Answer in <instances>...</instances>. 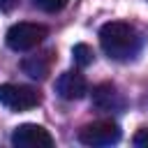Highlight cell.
<instances>
[{"instance_id": "cell-1", "label": "cell", "mask_w": 148, "mask_h": 148, "mask_svg": "<svg viewBox=\"0 0 148 148\" xmlns=\"http://www.w3.org/2000/svg\"><path fill=\"white\" fill-rule=\"evenodd\" d=\"M99 46L109 58L127 60V58L136 56V51L141 46V37L132 23L111 21L99 28Z\"/></svg>"}, {"instance_id": "cell-2", "label": "cell", "mask_w": 148, "mask_h": 148, "mask_svg": "<svg viewBox=\"0 0 148 148\" xmlns=\"http://www.w3.org/2000/svg\"><path fill=\"white\" fill-rule=\"evenodd\" d=\"M46 35H49L46 25L21 21V23H14L7 30V46L12 51H32L46 39Z\"/></svg>"}, {"instance_id": "cell-3", "label": "cell", "mask_w": 148, "mask_h": 148, "mask_svg": "<svg viewBox=\"0 0 148 148\" xmlns=\"http://www.w3.org/2000/svg\"><path fill=\"white\" fill-rule=\"evenodd\" d=\"M42 102V92L32 86L21 83H2L0 86V104L9 111H28Z\"/></svg>"}, {"instance_id": "cell-4", "label": "cell", "mask_w": 148, "mask_h": 148, "mask_svg": "<svg viewBox=\"0 0 148 148\" xmlns=\"http://www.w3.org/2000/svg\"><path fill=\"white\" fill-rule=\"evenodd\" d=\"M120 139V127L113 120H95L79 130V141L83 146H111Z\"/></svg>"}, {"instance_id": "cell-5", "label": "cell", "mask_w": 148, "mask_h": 148, "mask_svg": "<svg viewBox=\"0 0 148 148\" xmlns=\"http://www.w3.org/2000/svg\"><path fill=\"white\" fill-rule=\"evenodd\" d=\"M12 143L16 148H51L53 146V136L42 125L25 123V125H18L12 132Z\"/></svg>"}, {"instance_id": "cell-6", "label": "cell", "mask_w": 148, "mask_h": 148, "mask_svg": "<svg viewBox=\"0 0 148 148\" xmlns=\"http://www.w3.org/2000/svg\"><path fill=\"white\" fill-rule=\"evenodd\" d=\"M56 92L62 99H69V102L81 99L88 92V81L79 69H67L56 79Z\"/></svg>"}, {"instance_id": "cell-7", "label": "cell", "mask_w": 148, "mask_h": 148, "mask_svg": "<svg viewBox=\"0 0 148 148\" xmlns=\"http://www.w3.org/2000/svg\"><path fill=\"white\" fill-rule=\"evenodd\" d=\"M123 97L113 83H99L92 88V106L99 111H118L123 109Z\"/></svg>"}, {"instance_id": "cell-8", "label": "cell", "mask_w": 148, "mask_h": 148, "mask_svg": "<svg viewBox=\"0 0 148 148\" xmlns=\"http://www.w3.org/2000/svg\"><path fill=\"white\" fill-rule=\"evenodd\" d=\"M53 60H56L53 51L32 53V56H28V58L21 62V69H23V72H25L30 79H39V81H42V79H46V76H49Z\"/></svg>"}, {"instance_id": "cell-9", "label": "cell", "mask_w": 148, "mask_h": 148, "mask_svg": "<svg viewBox=\"0 0 148 148\" xmlns=\"http://www.w3.org/2000/svg\"><path fill=\"white\" fill-rule=\"evenodd\" d=\"M72 58H74V62H76L79 67H88V65H92L95 53H92V49H90L88 44H74Z\"/></svg>"}, {"instance_id": "cell-10", "label": "cell", "mask_w": 148, "mask_h": 148, "mask_svg": "<svg viewBox=\"0 0 148 148\" xmlns=\"http://www.w3.org/2000/svg\"><path fill=\"white\" fill-rule=\"evenodd\" d=\"M67 2H69V0H35V5H37L39 9H44V12H49V14H56V12L65 9Z\"/></svg>"}, {"instance_id": "cell-11", "label": "cell", "mask_w": 148, "mask_h": 148, "mask_svg": "<svg viewBox=\"0 0 148 148\" xmlns=\"http://www.w3.org/2000/svg\"><path fill=\"white\" fill-rule=\"evenodd\" d=\"M132 143H134L136 148H148V127H141V130L134 134Z\"/></svg>"}, {"instance_id": "cell-12", "label": "cell", "mask_w": 148, "mask_h": 148, "mask_svg": "<svg viewBox=\"0 0 148 148\" xmlns=\"http://www.w3.org/2000/svg\"><path fill=\"white\" fill-rule=\"evenodd\" d=\"M16 7H18V0H0V12H5V14L14 12Z\"/></svg>"}]
</instances>
